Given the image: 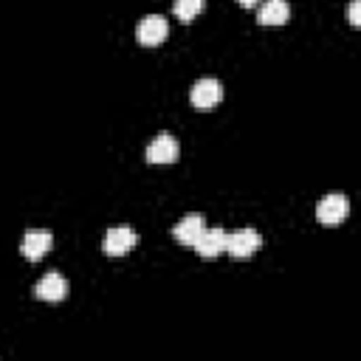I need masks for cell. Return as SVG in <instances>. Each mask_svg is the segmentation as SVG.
<instances>
[{
    "mask_svg": "<svg viewBox=\"0 0 361 361\" xmlns=\"http://www.w3.org/2000/svg\"><path fill=\"white\" fill-rule=\"evenodd\" d=\"M259 245H262V237H259L257 228H237V231L226 234V254H228V257L245 259V257H251Z\"/></svg>",
    "mask_w": 361,
    "mask_h": 361,
    "instance_id": "obj_1",
    "label": "cell"
},
{
    "mask_svg": "<svg viewBox=\"0 0 361 361\" xmlns=\"http://www.w3.org/2000/svg\"><path fill=\"white\" fill-rule=\"evenodd\" d=\"M135 245H138V234L130 226H113V228H107L104 243H102V248H104L107 257H121V254H127Z\"/></svg>",
    "mask_w": 361,
    "mask_h": 361,
    "instance_id": "obj_2",
    "label": "cell"
},
{
    "mask_svg": "<svg viewBox=\"0 0 361 361\" xmlns=\"http://www.w3.org/2000/svg\"><path fill=\"white\" fill-rule=\"evenodd\" d=\"M220 99H223V85L217 79H212V76L209 79H197L192 85V90H189V102L197 110H209V107L220 104Z\"/></svg>",
    "mask_w": 361,
    "mask_h": 361,
    "instance_id": "obj_3",
    "label": "cell"
},
{
    "mask_svg": "<svg viewBox=\"0 0 361 361\" xmlns=\"http://www.w3.org/2000/svg\"><path fill=\"white\" fill-rule=\"evenodd\" d=\"M350 212V200L344 195H324L316 206V220L324 226H338Z\"/></svg>",
    "mask_w": 361,
    "mask_h": 361,
    "instance_id": "obj_4",
    "label": "cell"
},
{
    "mask_svg": "<svg viewBox=\"0 0 361 361\" xmlns=\"http://www.w3.org/2000/svg\"><path fill=\"white\" fill-rule=\"evenodd\" d=\"M166 34H169V23L161 17V14H149V17H144L141 23H138V28H135V37H138V42L141 45H161L164 39H166Z\"/></svg>",
    "mask_w": 361,
    "mask_h": 361,
    "instance_id": "obj_5",
    "label": "cell"
},
{
    "mask_svg": "<svg viewBox=\"0 0 361 361\" xmlns=\"http://www.w3.org/2000/svg\"><path fill=\"white\" fill-rule=\"evenodd\" d=\"M51 245H54V234L51 231H42V228H31V231H25V237H23V257L25 259H31V262H37V259H42L48 251H51Z\"/></svg>",
    "mask_w": 361,
    "mask_h": 361,
    "instance_id": "obj_6",
    "label": "cell"
},
{
    "mask_svg": "<svg viewBox=\"0 0 361 361\" xmlns=\"http://www.w3.org/2000/svg\"><path fill=\"white\" fill-rule=\"evenodd\" d=\"M175 158H178V141L169 133H158L147 147V161L149 164H172Z\"/></svg>",
    "mask_w": 361,
    "mask_h": 361,
    "instance_id": "obj_7",
    "label": "cell"
},
{
    "mask_svg": "<svg viewBox=\"0 0 361 361\" xmlns=\"http://www.w3.org/2000/svg\"><path fill=\"white\" fill-rule=\"evenodd\" d=\"M34 296H37V299H42V302H62V299L68 296V282H65V276H62V274H56V271L45 274V276L37 282Z\"/></svg>",
    "mask_w": 361,
    "mask_h": 361,
    "instance_id": "obj_8",
    "label": "cell"
},
{
    "mask_svg": "<svg viewBox=\"0 0 361 361\" xmlns=\"http://www.w3.org/2000/svg\"><path fill=\"white\" fill-rule=\"evenodd\" d=\"M203 228H206V223H203V214H186L183 220H178L175 226H172V237L180 243V245H195L197 243V237L203 234Z\"/></svg>",
    "mask_w": 361,
    "mask_h": 361,
    "instance_id": "obj_9",
    "label": "cell"
},
{
    "mask_svg": "<svg viewBox=\"0 0 361 361\" xmlns=\"http://www.w3.org/2000/svg\"><path fill=\"white\" fill-rule=\"evenodd\" d=\"M192 248H195L200 257L214 259L217 254H223V251H226V231H223V228H217V226L203 228V234L197 237V243H195Z\"/></svg>",
    "mask_w": 361,
    "mask_h": 361,
    "instance_id": "obj_10",
    "label": "cell"
},
{
    "mask_svg": "<svg viewBox=\"0 0 361 361\" xmlns=\"http://www.w3.org/2000/svg\"><path fill=\"white\" fill-rule=\"evenodd\" d=\"M288 17H290L288 0H265L259 6V11H257V23L259 25H282V23H288Z\"/></svg>",
    "mask_w": 361,
    "mask_h": 361,
    "instance_id": "obj_11",
    "label": "cell"
},
{
    "mask_svg": "<svg viewBox=\"0 0 361 361\" xmlns=\"http://www.w3.org/2000/svg\"><path fill=\"white\" fill-rule=\"evenodd\" d=\"M203 6H206V0H172V11H175V17L183 20V23L195 20V17L203 11Z\"/></svg>",
    "mask_w": 361,
    "mask_h": 361,
    "instance_id": "obj_12",
    "label": "cell"
},
{
    "mask_svg": "<svg viewBox=\"0 0 361 361\" xmlns=\"http://www.w3.org/2000/svg\"><path fill=\"white\" fill-rule=\"evenodd\" d=\"M347 17H350V25H353V28L361 25V0H350V11H347Z\"/></svg>",
    "mask_w": 361,
    "mask_h": 361,
    "instance_id": "obj_13",
    "label": "cell"
},
{
    "mask_svg": "<svg viewBox=\"0 0 361 361\" xmlns=\"http://www.w3.org/2000/svg\"><path fill=\"white\" fill-rule=\"evenodd\" d=\"M237 3H240V6H245V8H248V6H254V3H257V0H237Z\"/></svg>",
    "mask_w": 361,
    "mask_h": 361,
    "instance_id": "obj_14",
    "label": "cell"
}]
</instances>
